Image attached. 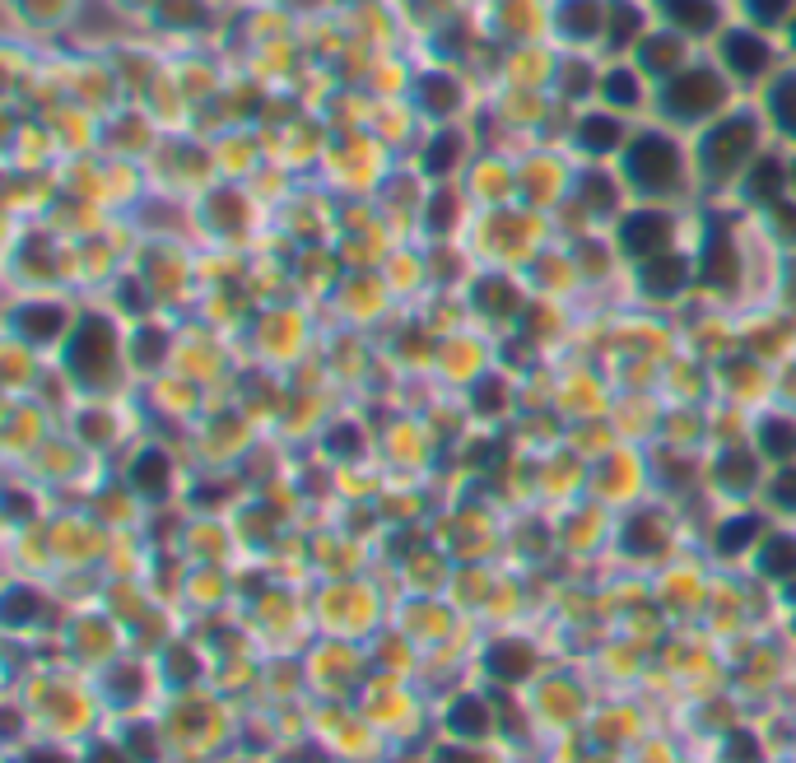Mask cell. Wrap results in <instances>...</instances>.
Masks as SVG:
<instances>
[{"instance_id":"cell-1","label":"cell","mask_w":796,"mask_h":763,"mask_svg":"<svg viewBox=\"0 0 796 763\" xmlns=\"http://www.w3.org/2000/svg\"><path fill=\"white\" fill-rule=\"evenodd\" d=\"M56 368L80 396H131L140 387L131 368V326L108 303H84L66 349L56 354Z\"/></svg>"},{"instance_id":"cell-2","label":"cell","mask_w":796,"mask_h":763,"mask_svg":"<svg viewBox=\"0 0 796 763\" xmlns=\"http://www.w3.org/2000/svg\"><path fill=\"white\" fill-rule=\"evenodd\" d=\"M620 173L634 191V201L652 205H680L694 210L703 205L699 168H694V140L662 121H638L634 140L620 154Z\"/></svg>"},{"instance_id":"cell-3","label":"cell","mask_w":796,"mask_h":763,"mask_svg":"<svg viewBox=\"0 0 796 763\" xmlns=\"http://www.w3.org/2000/svg\"><path fill=\"white\" fill-rule=\"evenodd\" d=\"M689 140H694V168H699L703 201H731L736 187H741V177L750 173V163L769 145H778L755 98H741L736 108L722 112L717 121H708Z\"/></svg>"},{"instance_id":"cell-4","label":"cell","mask_w":796,"mask_h":763,"mask_svg":"<svg viewBox=\"0 0 796 763\" xmlns=\"http://www.w3.org/2000/svg\"><path fill=\"white\" fill-rule=\"evenodd\" d=\"M326 340V317L317 303L308 298H270L257 303L252 322L243 326L238 345H243V359L252 368H266V373H284L294 377L303 363H312L322 354Z\"/></svg>"},{"instance_id":"cell-5","label":"cell","mask_w":796,"mask_h":763,"mask_svg":"<svg viewBox=\"0 0 796 763\" xmlns=\"http://www.w3.org/2000/svg\"><path fill=\"white\" fill-rule=\"evenodd\" d=\"M275 238V210L252 182H224L196 196V242L224 252H261Z\"/></svg>"},{"instance_id":"cell-6","label":"cell","mask_w":796,"mask_h":763,"mask_svg":"<svg viewBox=\"0 0 796 763\" xmlns=\"http://www.w3.org/2000/svg\"><path fill=\"white\" fill-rule=\"evenodd\" d=\"M559 238L550 215H540L531 205H503V210H485L475 215L471 233H466V247H471L475 266H489V270H517L527 275L536 266V256Z\"/></svg>"},{"instance_id":"cell-7","label":"cell","mask_w":796,"mask_h":763,"mask_svg":"<svg viewBox=\"0 0 796 763\" xmlns=\"http://www.w3.org/2000/svg\"><path fill=\"white\" fill-rule=\"evenodd\" d=\"M741 98H745L741 89L722 75V66H717L713 56L703 52L694 66H685L680 75L657 84V112H652V121L694 135V131H703L708 121L722 117V112H731Z\"/></svg>"},{"instance_id":"cell-8","label":"cell","mask_w":796,"mask_h":763,"mask_svg":"<svg viewBox=\"0 0 796 763\" xmlns=\"http://www.w3.org/2000/svg\"><path fill=\"white\" fill-rule=\"evenodd\" d=\"M396 163L401 159L373 131H331L326 154L317 163V182L336 201H378V191L387 187Z\"/></svg>"},{"instance_id":"cell-9","label":"cell","mask_w":796,"mask_h":763,"mask_svg":"<svg viewBox=\"0 0 796 763\" xmlns=\"http://www.w3.org/2000/svg\"><path fill=\"white\" fill-rule=\"evenodd\" d=\"M708 56L722 66V75H727L745 98H759L796 61L783 33L759 28V24H745V19H731V24L713 38Z\"/></svg>"},{"instance_id":"cell-10","label":"cell","mask_w":796,"mask_h":763,"mask_svg":"<svg viewBox=\"0 0 796 763\" xmlns=\"http://www.w3.org/2000/svg\"><path fill=\"white\" fill-rule=\"evenodd\" d=\"M80 312H84V298L70 294V289H24V294L5 289L0 335L24 340L28 349H38L42 359H56L66 349L75 322H80Z\"/></svg>"},{"instance_id":"cell-11","label":"cell","mask_w":796,"mask_h":763,"mask_svg":"<svg viewBox=\"0 0 796 763\" xmlns=\"http://www.w3.org/2000/svg\"><path fill=\"white\" fill-rule=\"evenodd\" d=\"M634 205V191L624 182L620 163H578V182L564 210L554 215L559 238H582V233H610L620 215Z\"/></svg>"},{"instance_id":"cell-12","label":"cell","mask_w":796,"mask_h":763,"mask_svg":"<svg viewBox=\"0 0 796 763\" xmlns=\"http://www.w3.org/2000/svg\"><path fill=\"white\" fill-rule=\"evenodd\" d=\"M489 84L466 66L419 56L415 80H410V108L419 112L424 126H447V121H475L485 108Z\"/></svg>"},{"instance_id":"cell-13","label":"cell","mask_w":796,"mask_h":763,"mask_svg":"<svg viewBox=\"0 0 796 763\" xmlns=\"http://www.w3.org/2000/svg\"><path fill=\"white\" fill-rule=\"evenodd\" d=\"M131 266L149 280V289L159 294V303L168 312H182L187 317L201 298L205 280H201V242L187 238H140L135 242Z\"/></svg>"},{"instance_id":"cell-14","label":"cell","mask_w":796,"mask_h":763,"mask_svg":"<svg viewBox=\"0 0 796 763\" xmlns=\"http://www.w3.org/2000/svg\"><path fill=\"white\" fill-rule=\"evenodd\" d=\"M117 466H122L117 480H122L145 508H168L173 498L187 494V484H191V475L182 470V452H177L173 433H159V429L140 433V438L117 456Z\"/></svg>"},{"instance_id":"cell-15","label":"cell","mask_w":796,"mask_h":763,"mask_svg":"<svg viewBox=\"0 0 796 763\" xmlns=\"http://www.w3.org/2000/svg\"><path fill=\"white\" fill-rule=\"evenodd\" d=\"M694 233H699V205L680 210V205H652V201H634L620 215V224L610 228L624 266L652 261L662 252H675V247H694Z\"/></svg>"},{"instance_id":"cell-16","label":"cell","mask_w":796,"mask_h":763,"mask_svg":"<svg viewBox=\"0 0 796 763\" xmlns=\"http://www.w3.org/2000/svg\"><path fill=\"white\" fill-rule=\"evenodd\" d=\"M624 303L648 312H666L680 317L699 303V266H694V247H675L652 261L629 266V284H624Z\"/></svg>"},{"instance_id":"cell-17","label":"cell","mask_w":796,"mask_h":763,"mask_svg":"<svg viewBox=\"0 0 796 763\" xmlns=\"http://www.w3.org/2000/svg\"><path fill=\"white\" fill-rule=\"evenodd\" d=\"M401 303L387 289L382 270H345L340 284L331 289V298L322 303L326 326H340V331H364V335H382L387 326L401 317Z\"/></svg>"},{"instance_id":"cell-18","label":"cell","mask_w":796,"mask_h":763,"mask_svg":"<svg viewBox=\"0 0 796 763\" xmlns=\"http://www.w3.org/2000/svg\"><path fill=\"white\" fill-rule=\"evenodd\" d=\"M573 182H578V159L559 140H536L531 149L517 154V201L540 215H559L564 201L573 196Z\"/></svg>"},{"instance_id":"cell-19","label":"cell","mask_w":796,"mask_h":763,"mask_svg":"<svg viewBox=\"0 0 796 763\" xmlns=\"http://www.w3.org/2000/svg\"><path fill=\"white\" fill-rule=\"evenodd\" d=\"M531 298H536V289H531V280L527 275H517V270L480 266L475 270V280L466 284V312H471V322L489 335L517 331L522 317H527V308H531Z\"/></svg>"},{"instance_id":"cell-20","label":"cell","mask_w":796,"mask_h":763,"mask_svg":"<svg viewBox=\"0 0 796 763\" xmlns=\"http://www.w3.org/2000/svg\"><path fill=\"white\" fill-rule=\"evenodd\" d=\"M480 149H485V140L475 131V121H447V126H424V135L405 154V163L424 182H461V177L471 173Z\"/></svg>"},{"instance_id":"cell-21","label":"cell","mask_w":796,"mask_h":763,"mask_svg":"<svg viewBox=\"0 0 796 763\" xmlns=\"http://www.w3.org/2000/svg\"><path fill=\"white\" fill-rule=\"evenodd\" d=\"M499 363V335L480 331L475 322L457 326L438 340V359H433V387L447 391V396H461L471 391L480 377Z\"/></svg>"},{"instance_id":"cell-22","label":"cell","mask_w":796,"mask_h":763,"mask_svg":"<svg viewBox=\"0 0 796 763\" xmlns=\"http://www.w3.org/2000/svg\"><path fill=\"white\" fill-rule=\"evenodd\" d=\"M638 121L610 112L606 103H587V108H573L568 112V126H564V145L578 163H620L624 145L634 140Z\"/></svg>"},{"instance_id":"cell-23","label":"cell","mask_w":796,"mask_h":763,"mask_svg":"<svg viewBox=\"0 0 796 763\" xmlns=\"http://www.w3.org/2000/svg\"><path fill=\"white\" fill-rule=\"evenodd\" d=\"M769 470L773 466L755 452V447H750V442L708 447V480H703V494H713L722 508H736V503H759Z\"/></svg>"},{"instance_id":"cell-24","label":"cell","mask_w":796,"mask_h":763,"mask_svg":"<svg viewBox=\"0 0 796 763\" xmlns=\"http://www.w3.org/2000/svg\"><path fill=\"white\" fill-rule=\"evenodd\" d=\"M778 382H783V368H773V363L755 359V354H745V349H736L731 359H722L713 368L717 401L736 405L745 415H759V410L778 405Z\"/></svg>"},{"instance_id":"cell-25","label":"cell","mask_w":796,"mask_h":763,"mask_svg":"<svg viewBox=\"0 0 796 763\" xmlns=\"http://www.w3.org/2000/svg\"><path fill=\"white\" fill-rule=\"evenodd\" d=\"M680 340H685V354L717 368L722 359H731L741 349V308L699 298L689 312H680Z\"/></svg>"},{"instance_id":"cell-26","label":"cell","mask_w":796,"mask_h":763,"mask_svg":"<svg viewBox=\"0 0 796 763\" xmlns=\"http://www.w3.org/2000/svg\"><path fill=\"white\" fill-rule=\"evenodd\" d=\"M163 126L154 121V112L140 103V98H126L103 117V149L108 159H126V163H149L163 145Z\"/></svg>"},{"instance_id":"cell-27","label":"cell","mask_w":796,"mask_h":763,"mask_svg":"<svg viewBox=\"0 0 796 763\" xmlns=\"http://www.w3.org/2000/svg\"><path fill=\"white\" fill-rule=\"evenodd\" d=\"M596 103L620 112L629 121H652L657 112V80L638 66L634 56H606L601 61V84H596Z\"/></svg>"},{"instance_id":"cell-28","label":"cell","mask_w":796,"mask_h":763,"mask_svg":"<svg viewBox=\"0 0 796 763\" xmlns=\"http://www.w3.org/2000/svg\"><path fill=\"white\" fill-rule=\"evenodd\" d=\"M610 0H550V42L559 52L606 56Z\"/></svg>"},{"instance_id":"cell-29","label":"cell","mask_w":796,"mask_h":763,"mask_svg":"<svg viewBox=\"0 0 796 763\" xmlns=\"http://www.w3.org/2000/svg\"><path fill=\"white\" fill-rule=\"evenodd\" d=\"M475 14L494 47L550 42V0H480Z\"/></svg>"},{"instance_id":"cell-30","label":"cell","mask_w":796,"mask_h":763,"mask_svg":"<svg viewBox=\"0 0 796 763\" xmlns=\"http://www.w3.org/2000/svg\"><path fill=\"white\" fill-rule=\"evenodd\" d=\"M475 210L471 196L461 182H429L424 191V205H419V242H466L475 224Z\"/></svg>"},{"instance_id":"cell-31","label":"cell","mask_w":796,"mask_h":763,"mask_svg":"<svg viewBox=\"0 0 796 763\" xmlns=\"http://www.w3.org/2000/svg\"><path fill=\"white\" fill-rule=\"evenodd\" d=\"M527 280L540 298H559L568 308H587V303H592V284L582 275L578 252H573L568 238H554L550 247L536 256V266L527 270Z\"/></svg>"},{"instance_id":"cell-32","label":"cell","mask_w":796,"mask_h":763,"mask_svg":"<svg viewBox=\"0 0 796 763\" xmlns=\"http://www.w3.org/2000/svg\"><path fill=\"white\" fill-rule=\"evenodd\" d=\"M741 349L773 368H787L796 359V317L778 303L741 312Z\"/></svg>"},{"instance_id":"cell-33","label":"cell","mask_w":796,"mask_h":763,"mask_svg":"<svg viewBox=\"0 0 796 763\" xmlns=\"http://www.w3.org/2000/svg\"><path fill=\"white\" fill-rule=\"evenodd\" d=\"M177 340H182V312H154L131 326V368L135 382L168 373L177 363Z\"/></svg>"},{"instance_id":"cell-34","label":"cell","mask_w":796,"mask_h":763,"mask_svg":"<svg viewBox=\"0 0 796 763\" xmlns=\"http://www.w3.org/2000/svg\"><path fill=\"white\" fill-rule=\"evenodd\" d=\"M773 517L759 503H736V508H722V517L713 522V531H708V545H713L717 559L727 563H750L755 559V549L764 545V536H769Z\"/></svg>"},{"instance_id":"cell-35","label":"cell","mask_w":796,"mask_h":763,"mask_svg":"<svg viewBox=\"0 0 796 763\" xmlns=\"http://www.w3.org/2000/svg\"><path fill=\"white\" fill-rule=\"evenodd\" d=\"M615 545L629 559H666L671 554V508L638 503L629 512H615Z\"/></svg>"},{"instance_id":"cell-36","label":"cell","mask_w":796,"mask_h":763,"mask_svg":"<svg viewBox=\"0 0 796 763\" xmlns=\"http://www.w3.org/2000/svg\"><path fill=\"white\" fill-rule=\"evenodd\" d=\"M5 10H10V38L61 47L80 14V0H5Z\"/></svg>"},{"instance_id":"cell-37","label":"cell","mask_w":796,"mask_h":763,"mask_svg":"<svg viewBox=\"0 0 796 763\" xmlns=\"http://www.w3.org/2000/svg\"><path fill=\"white\" fill-rule=\"evenodd\" d=\"M56 429H61V419H56V410H47L38 396L5 401V461H10V470L28 466L33 452H38Z\"/></svg>"},{"instance_id":"cell-38","label":"cell","mask_w":796,"mask_h":763,"mask_svg":"<svg viewBox=\"0 0 796 763\" xmlns=\"http://www.w3.org/2000/svg\"><path fill=\"white\" fill-rule=\"evenodd\" d=\"M461 187H466V196H471V205L480 215L517 205V154H508V149H480L471 173L461 177Z\"/></svg>"},{"instance_id":"cell-39","label":"cell","mask_w":796,"mask_h":763,"mask_svg":"<svg viewBox=\"0 0 796 763\" xmlns=\"http://www.w3.org/2000/svg\"><path fill=\"white\" fill-rule=\"evenodd\" d=\"M480 675H485L494 689H522L540 675V652L531 638L522 633H494L485 647H480Z\"/></svg>"},{"instance_id":"cell-40","label":"cell","mask_w":796,"mask_h":763,"mask_svg":"<svg viewBox=\"0 0 796 763\" xmlns=\"http://www.w3.org/2000/svg\"><path fill=\"white\" fill-rule=\"evenodd\" d=\"M787 196H792V182H787V149L769 145L755 163H750V173L741 177V187H736L731 205L745 210V215H764V210H773V205H783Z\"/></svg>"},{"instance_id":"cell-41","label":"cell","mask_w":796,"mask_h":763,"mask_svg":"<svg viewBox=\"0 0 796 763\" xmlns=\"http://www.w3.org/2000/svg\"><path fill=\"white\" fill-rule=\"evenodd\" d=\"M554 66H559V47H554V42L499 47V61H494L489 84H508V89H540V94H550Z\"/></svg>"},{"instance_id":"cell-42","label":"cell","mask_w":796,"mask_h":763,"mask_svg":"<svg viewBox=\"0 0 796 763\" xmlns=\"http://www.w3.org/2000/svg\"><path fill=\"white\" fill-rule=\"evenodd\" d=\"M652 10H657V24L694 38L703 52H708L717 33L736 19V5H731V0H652Z\"/></svg>"},{"instance_id":"cell-43","label":"cell","mask_w":796,"mask_h":763,"mask_svg":"<svg viewBox=\"0 0 796 763\" xmlns=\"http://www.w3.org/2000/svg\"><path fill=\"white\" fill-rule=\"evenodd\" d=\"M382 280L387 289L396 294L401 308H424L433 298V275H429V252H424V242L410 238V242H396L392 256L382 261Z\"/></svg>"},{"instance_id":"cell-44","label":"cell","mask_w":796,"mask_h":763,"mask_svg":"<svg viewBox=\"0 0 796 763\" xmlns=\"http://www.w3.org/2000/svg\"><path fill=\"white\" fill-rule=\"evenodd\" d=\"M703 56V47L694 38H685V33H675V28H666V24H657L648 33V38L638 42L634 47V61L643 70H648L652 80L662 84V80H671V75H680L685 66H694Z\"/></svg>"},{"instance_id":"cell-45","label":"cell","mask_w":796,"mask_h":763,"mask_svg":"<svg viewBox=\"0 0 796 763\" xmlns=\"http://www.w3.org/2000/svg\"><path fill=\"white\" fill-rule=\"evenodd\" d=\"M443 740H461V745H485L494 736V703L485 689H461L457 698H447V708L438 712Z\"/></svg>"},{"instance_id":"cell-46","label":"cell","mask_w":796,"mask_h":763,"mask_svg":"<svg viewBox=\"0 0 796 763\" xmlns=\"http://www.w3.org/2000/svg\"><path fill=\"white\" fill-rule=\"evenodd\" d=\"M601 61L606 56L596 52H559V66H554V84L550 94L559 108H587L596 103V84H601Z\"/></svg>"},{"instance_id":"cell-47","label":"cell","mask_w":796,"mask_h":763,"mask_svg":"<svg viewBox=\"0 0 796 763\" xmlns=\"http://www.w3.org/2000/svg\"><path fill=\"white\" fill-rule=\"evenodd\" d=\"M56 359H42L38 349H28L24 340H14V335H0V391H5V401H24L33 391L42 387V377L52 368Z\"/></svg>"},{"instance_id":"cell-48","label":"cell","mask_w":796,"mask_h":763,"mask_svg":"<svg viewBox=\"0 0 796 763\" xmlns=\"http://www.w3.org/2000/svg\"><path fill=\"white\" fill-rule=\"evenodd\" d=\"M750 447H755L769 466H787L796 461V410L792 405H769L750 419Z\"/></svg>"},{"instance_id":"cell-49","label":"cell","mask_w":796,"mask_h":763,"mask_svg":"<svg viewBox=\"0 0 796 763\" xmlns=\"http://www.w3.org/2000/svg\"><path fill=\"white\" fill-rule=\"evenodd\" d=\"M750 573L759 582H769V587L787 591L796 582V526L792 522H773L764 545L755 549V559H750Z\"/></svg>"},{"instance_id":"cell-50","label":"cell","mask_w":796,"mask_h":763,"mask_svg":"<svg viewBox=\"0 0 796 763\" xmlns=\"http://www.w3.org/2000/svg\"><path fill=\"white\" fill-rule=\"evenodd\" d=\"M94 303H108V308L117 312L126 326L145 322V317H154V312H168V308L159 303V294L149 289V280H145V275H140L135 266H126L122 275H117V280L103 289V298H94Z\"/></svg>"},{"instance_id":"cell-51","label":"cell","mask_w":796,"mask_h":763,"mask_svg":"<svg viewBox=\"0 0 796 763\" xmlns=\"http://www.w3.org/2000/svg\"><path fill=\"white\" fill-rule=\"evenodd\" d=\"M657 28L652 0H610V38L606 56H634V47Z\"/></svg>"},{"instance_id":"cell-52","label":"cell","mask_w":796,"mask_h":763,"mask_svg":"<svg viewBox=\"0 0 796 763\" xmlns=\"http://www.w3.org/2000/svg\"><path fill=\"white\" fill-rule=\"evenodd\" d=\"M755 103H759V112H764V121H769L773 140H778L783 149H796V61L755 98Z\"/></svg>"},{"instance_id":"cell-53","label":"cell","mask_w":796,"mask_h":763,"mask_svg":"<svg viewBox=\"0 0 796 763\" xmlns=\"http://www.w3.org/2000/svg\"><path fill=\"white\" fill-rule=\"evenodd\" d=\"M759 508L769 512L773 522H792L796 526V461L769 470L764 494H759Z\"/></svg>"},{"instance_id":"cell-54","label":"cell","mask_w":796,"mask_h":763,"mask_svg":"<svg viewBox=\"0 0 796 763\" xmlns=\"http://www.w3.org/2000/svg\"><path fill=\"white\" fill-rule=\"evenodd\" d=\"M736 5V19L745 24H759V28H773V33H783L796 24V0H731Z\"/></svg>"},{"instance_id":"cell-55","label":"cell","mask_w":796,"mask_h":763,"mask_svg":"<svg viewBox=\"0 0 796 763\" xmlns=\"http://www.w3.org/2000/svg\"><path fill=\"white\" fill-rule=\"evenodd\" d=\"M19 763H84V750H70L66 740L42 736V740H33V745L19 750Z\"/></svg>"},{"instance_id":"cell-56","label":"cell","mask_w":796,"mask_h":763,"mask_svg":"<svg viewBox=\"0 0 796 763\" xmlns=\"http://www.w3.org/2000/svg\"><path fill=\"white\" fill-rule=\"evenodd\" d=\"M80 750H84V763H140L131 750H126V740L112 736V731L108 736H89Z\"/></svg>"},{"instance_id":"cell-57","label":"cell","mask_w":796,"mask_h":763,"mask_svg":"<svg viewBox=\"0 0 796 763\" xmlns=\"http://www.w3.org/2000/svg\"><path fill=\"white\" fill-rule=\"evenodd\" d=\"M787 182H792V201H796V149H787Z\"/></svg>"},{"instance_id":"cell-58","label":"cell","mask_w":796,"mask_h":763,"mask_svg":"<svg viewBox=\"0 0 796 763\" xmlns=\"http://www.w3.org/2000/svg\"><path fill=\"white\" fill-rule=\"evenodd\" d=\"M792 363H796V359H792Z\"/></svg>"}]
</instances>
